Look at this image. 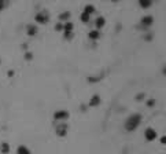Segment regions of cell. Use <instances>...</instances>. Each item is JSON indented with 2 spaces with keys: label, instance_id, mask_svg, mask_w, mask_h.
I'll use <instances>...</instances> for the list:
<instances>
[{
  "label": "cell",
  "instance_id": "obj_22",
  "mask_svg": "<svg viewBox=\"0 0 166 154\" xmlns=\"http://www.w3.org/2000/svg\"><path fill=\"white\" fill-rule=\"evenodd\" d=\"M161 142H163V143H166V138H162V139H161Z\"/></svg>",
  "mask_w": 166,
  "mask_h": 154
},
{
  "label": "cell",
  "instance_id": "obj_1",
  "mask_svg": "<svg viewBox=\"0 0 166 154\" xmlns=\"http://www.w3.org/2000/svg\"><path fill=\"white\" fill-rule=\"evenodd\" d=\"M140 120H141V117H140L139 114L132 116V117L128 120V122H126V129H128V131H133V129L139 125Z\"/></svg>",
  "mask_w": 166,
  "mask_h": 154
},
{
  "label": "cell",
  "instance_id": "obj_11",
  "mask_svg": "<svg viewBox=\"0 0 166 154\" xmlns=\"http://www.w3.org/2000/svg\"><path fill=\"white\" fill-rule=\"evenodd\" d=\"M104 18H103V17H99V18L96 19V22H95V25H96V28L99 29V28H103V26H104Z\"/></svg>",
  "mask_w": 166,
  "mask_h": 154
},
{
  "label": "cell",
  "instance_id": "obj_20",
  "mask_svg": "<svg viewBox=\"0 0 166 154\" xmlns=\"http://www.w3.org/2000/svg\"><path fill=\"white\" fill-rule=\"evenodd\" d=\"M55 29H57V30H63V22H59V24L55 26Z\"/></svg>",
  "mask_w": 166,
  "mask_h": 154
},
{
  "label": "cell",
  "instance_id": "obj_7",
  "mask_svg": "<svg viewBox=\"0 0 166 154\" xmlns=\"http://www.w3.org/2000/svg\"><path fill=\"white\" fill-rule=\"evenodd\" d=\"M17 154H32V153H30V150H29L26 146L21 144V146H18V149H17Z\"/></svg>",
  "mask_w": 166,
  "mask_h": 154
},
{
  "label": "cell",
  "instance_id": "obj_3",
  "mask_svg": "<svg viewBox=\"0 0 166 154\" xmlns=\"http://www.w3.org/2000/svg\"><path fill=\"white\" fill-rule=\"evenodd\" d=\"M67 117H69V114H67V111H65V110H59L54 114V118H55L57 121H63Z\"/></svg>",
  "mask_w": 166,
  "mask_h": 154
},
{
  "label": "cell",
  "instance_id": "obj_4",
  "mask_svg": "<svg viewBox=\"0 0 166 154\" xmlns=\"http://www.w3.org/2000/svg\"><path fill=\"white\" fill-rule=\"evenodd\" d=\"M152 22H154V18H152L151 15H147V17H143L141 18V25L143 26H151Z\"/></svg>",
  "mask_w": 166,
  "mask_h": 154
},
{
  "label": "cell",
  "instance_id": "obj_13",
  "mask_svg": "<svg viewBox=\"0 0 166 154\" xmlns=\"http://www.w3.org/2000/svg\"><path fill=\"white\" fill-rule=\"evenodd\" d=\"M0 150H1V153L3 154H7L8 151H10V146H8V143H1V147H0Z\"/></svg>",
  "mask_w": 166,
  "mask_h": 154
},
{
  "label": "cell",
  "instance_id": "obj_12",
  "mask_svg": "<svg viewBox=\"0 0 166 154\" xmlns=\"http://www.w3.org/2000/svg\"><path fill=\"white\" fill-rule=\"evenodd\" d=\"M70 18V13H62V14L59 15V19H60V22L63 21V24L65 22H67V19Z\"/></svg>",
  "mask_w": 166,
  "mask_h": 154
},
{
  "label": "cell",
  "instance_id": "obj_21",
  "mask_svg": "<svg viewBox=\"0 0 166 154\" xmlns=\"http://www.w3.org/2000/svg\"><path fill=\"white\" fill-rule=\"evenodd\" d=\"M25 55H26V57H25L26 59H32V54H30V52H26Z\"/></svg>",
  "mask_w": 166,
  "mask_h": 154
},
{
  "label": "cell",
  "instance_id": "obj_15",
  "mask_svg": "<svg viewBox=\"0 0 166 154\" xmlns=\"http://www.w3.org/2000/svg\"><path fill=\"white\" fill-rule=\"evenodd\" d=\"M98 37H99V32H98V30H91V32H89V39L95 40V39H98Z\"/></svg>",
  "mask_w": 166,
  "mask_h": 154
},
{
  "label": "cell",
  "instance_id": "obj_6",
  "mask_svg": "<svg viewBox=\"0 0 166 154\" xmlns=\"http://www.w3.org/2000/svg\"><path fill=\"white\" fill-rule=\"evenodd\" d=\"M26 33H28L29 36H35L36 33H37V28H36V25H28L26 26Z\"/></svg>",
  "mask_w": 166,
  "mask_h": 154
},
{
  "label": "cell",
  "instance_id": "obj_5",
  "mask_svg": "<svg viewBox=\"0 0 166 154\" xmlns=\"http://www.w3.org/2000/svg\"><path fill=\"white\" fill-rule=\"evenodd\" d=\"M155 136H156V133H155L154 129L148 128L147 131H145V138H147V140H154L155 139Z\"/></svg>",
  "mask_w": 166,
  "mask_h": 154
},
{
  "label": "cell",
  "instance_id": "obj_9",
  "mask_svg": "<svg viewBox=\"0 0 166 154\" xmlns=\"http://www.w3.org/2000/svg\"><path fill=\"white\" fill-rule=\"evenodd\" d=\"M73 24L71 22H65L63 24V32H73Z\"/></svg>",
  "mask_w": 166,
  "mask_h": 154
},
{
  "label": "cell",
  "instance_id": "obj_14",
  "mask_svg": "<svg viewBox=\"0 0 166 154\" xmlns=\"http://www.w3.org/2000/svg\"><path fill=\"white\" fill-rule=\"evenodd\" d=\"M57 132H58V135H66V127H63V125H60V127H58L57 128Z\"/></svg>",
  "mask_w": 166,
  "mask_h": 154
},
{
  "label": "cell",
  "instance_id": "obj_8",
  "mask_svg": "<svg viewBox=\"0 0 166 154\" xmlns=\"http://www.w3.org/2000/svg\"><path fill=\"white\" fill-rule=\"evenodd\" d=\"M139 4H140V7H143V8H148V7H151L152 0H139Z\"/></svg>",
  "mask_w": 166,
  "mask_h": 154
},
{
  "label": "cell",
  "instance_id": "obj_24",
  "mask_svg": "<svg viewBox=\"0 0 166 154\" xmlns=\"http://www.w3.org/2000/svg\"><path fill=\"white\" fill-rule=\"evenodd\" d=\"M113 1H117V0H113Z\"/></svg>",
  "mask_w": 166,
  "mask_h": 154
},
{
  "label": "cell",
  "instance_id": "obj_18",
  "mask_svg": "<svg viewBox=\"0 0 166 154\" xmlns=\"http://www.w3.org/2000/svg\"><path fill=\"white\" fill-rule=\"evenodd\" d=\"M6 6H7V0H0V11L4 10Z\"/></svg>",
  "mask_w": 166,
  "mask_h": 154
},
{
  "label": "cell",
  "instance_id": "obj_16",
  "mask_svg": "<svg viewBox=\"0 0 166 154\" xmlns=\"http://www.w3.org/2000/svg\"><path fill=\"white\" fill-rule=\"evenodd\" d=\"M99 99H100V98L98 97V95L92 97V100H91V103H89V105H91V106H96V105L99 103Z\"/></svg>",
  "mask_w": 166,
  "mask_h": 154
},
{
  "label": "cell",
  "instance_id": "obj_10",
  "mask_svg": "<svg viewBox=\"0 0 166 154\" xmlns=\"http://www.w3.org/2000/svg\"><path fill=\"white\" fill-rule=\"evenodd\" d=\"M95 7H93V6H92V4H88V6H85V8H84V13H87V14H93V13H95Z\"/></svg>",
  "mask_w": 166,
  "mask_h": 154
},
{
  "label": "cell",
  "instance_id": "obj_19",
  "mask_svg": "<svg viewBox=\"0 0 166 154\" xmlns=\"http://www.w3.org/2000/svg\"><path fill=\"white\" fill-rule=\"evenodd\" d=\"M63 36L66 37V39H71V37L74 36V33L73 32H63Z\"/></svg>",
  "mask_w": 166,
  "mask_h": 154
},
{
  "label": "cell",
  "instance_id": "obj_2",
  "mask_svg": "<svg viewBox=\"0 0 166 154\" xmlns=\"http://www.w3.org/2000/svg\"><path fill=\"white\" fill-rule=\"evenodd\" d=\"M35 19H36V22H39V24H43V25H44V24L48 22V14H47L46 11H40V13L36 14Z\"/></svg>",
  "mask_w": 166,
  "mask_h": 154
},
{
  "label": "cell",
  "instance_id": "obj_17",
  "mask_svg": "<svg viewBox=\"0 0 166 154\" xmlns=\"http://www.w3.org/2000/svg\"><path fill=\"white\" fill-rule=\"evenodd\" d=\"M81 21L84 22H89V14H87V13H84V11H82V14H81Z\"/></svg>",
  "mask_w": 166,
  "mask_h": 154
},
{
  "label": "cell",
  "instance_id": "obj_23",
  "mask_svg": "<svg viewBox=\"0 0 166 154\" xmlns=\"http://www.w3.org/2000/svg\"><path fill=\"white\" fill-rule=\"evenodd\" d=\"M163 73H165V74H166V66H165V69H163Z\"/></svg>",
  "mask_w": 166,
  "mask_h": 154
}]
</instances>
